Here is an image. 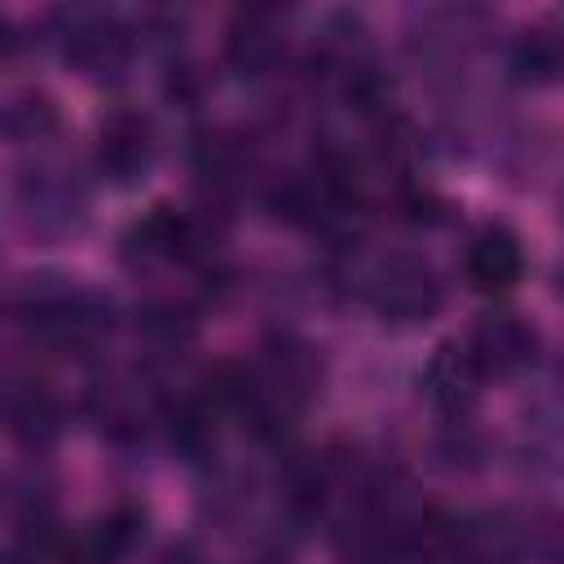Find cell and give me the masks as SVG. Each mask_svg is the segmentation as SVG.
Masks as SVG:
<instances>
[{
    "label": "cell",
    "mask_w": 564,
    "mask_h": 564,
    "mask_svg": "<svg viewBox=\"0 0 564 564\" xmlns=\"http://www.w3.org/2000/svg\"><path fill=\"white\" fill-rule=\"evenodd\" d=\"M13 322L48 348H88L110 330V300L70 273H31L9 295Z\"/></svg>",
    "instance_id": "1"
},
{
    "label": "cell",
    "mask_w": 564,
    "mask_h": 564,
    "mask_svg": "<svg viewBox=\"0 0 564 564\" xmlns=\"http://www.w3.org/2000/svg\"><path fill=\"white\" fill-rule=\"evenodd\" d=\"M53 40L57 53L66 57L70 70H79L84 79H123L128 62H132V31L123 26L119 13L97 9V4H70L53 13Z\"/></svg>",
    "instance_id": "2"
},
{
    "label": "cell",
    "mask_w": 564,
    "mask_h": 564,
    "mask_svg": "<svg viewBox=\"0 0 564 564\" xmlns=\"http://www.w3.org/2000/svg\"><path fill=\"white\" fill-rule=\"evenodd\" d=\"M361 295H366V304L383 322L419 326V322H427V317L441 313L445 282H441V273L423 256H414V251H388V256H379L366 269Z\"/></svg>",
    "instance_id": "3"
},
{
    "label": "cell",
    "mask_w": 564,
    "mask_h": 564,
    "mask_svg": "<svg viewBox=\"0 0 564 564\" xmlns=\"http://www.w3.org/2000/svg\"><path fill=\"white\" fill-rule=\"evenodd\" d=\"M13 203L22 225L40 238H66L88 225V198L79 181L57 163H35L31 172H22L13 185Z\"/></svg>",
    "instance_id": "4"
},
{
    "label": "cell",
    "mask_w": 564,
    "mask_h": 564,
    "mask_svg": "<svg viewBox=\"0 0 564 564\" xmlns=\"http://www.w3.org/2000/svg\"><path fill=\"white\" fill-rule=\"evenodd\" d=\"M97 172L119 185V189H132L150 176L154 159H159V137H154V123L141 115V110H115L101 119L97 128Z\"/></svg>",
    "instance_id": "5"
},
{
    "label": "cell",
    "mask_w": 564,
    "mask_h": 564,
    "mask_svg": "<svg viewBox=\"0 0 564 564\" xmlns=\"http://www.w3.org/2000/svg\"><path fill=\"white\" fill-rule=\"evenodd\" d=\"M476 357V366L485 370V379H502V375H516L524 366H533L538 357V330L511 313V308H489L476 317L471 335L463 339Z\"/></svg>",
    "instance_id": "6"
},
{
    "label": "cell",
    "mask_w": 564,
    "mask_h": 564,
    "mask_svg": "<svg viewBox=\"0 0 564 564\" xmlns=\"http://www.w3.org/2000/svg\"><path fill=\"white\" fill-rule=\"evenodd\" d=\"M463 278L480 295H502L524 278V242L507 225H485L463 251Z\"/></svg>",
    "instance_id": "7"
},
{
    "label": "cell",
    "mask_w": 564,
    "mask_h": 564,
    "mask_svg": "<svg viewBox=\"0 0 564 564\" xmlns=\"http://www.w3.org/2000/svg\"><path fill=\"white\" fill-rule=\"evenodd\" d=\"M423 388L445 414H467L485 388V370L476 366L471 348L454 339V344H441L423 366Z\"/></svg>",
    "instance_id": "8"
},
{
    "label": "cell",
    "mask_w": 564,
    "mask_h": 564,
    "mask_svg": "<svg viewBox=\"0 0 564 564\" xmlns=\"http://www.w3.org/2000/svg\"><path fill=\"white\" fill-rule=\"evenodd\" d=\"M141 529H145V516L137 507H115L70 538L66 560L70 564H123L132 555Z\"/></svg>",
    "instance_id": "9"
},
{
    "label": "cell",
    "mask_w": 564,
    "mask_h": 564,
    "mask_svg": "<svg viewBox=\"0 0 564 564\" xmlns=\"http://www.w3.org/2000/svg\"><path fill=\"white\" fill-rule=\"evenodd\" d=\"M282 18L273 9H247L229 31V57L251 75L269 70L282 57Z\"/></svg>",
    "instance_id": "10"
},
{
    "label": "cell",
    "mask_w": 564,
    "mask_h": 564,
    "mask_svg": "<svg viewBox=\"0 0 564 564\" xmlns=\"http://www.w3.org/2000/svg\"><path fill=\"white\" fill-rule=\"evenodd\" d=\"M9 427L26 445H44L57 432V401L40 379L9 383Z\"/></svg>",
    "instance_id": "11"
},
{
    "label": "cell",
    "mask_w": 564,
    "mask_h": 564,
    "mask_svg": "<svg viewBox=\"0 0 564 564\" xmlns=\"http://www.w3.org/2000/svg\"><path fill=\"white\" fill-rule=\"evenodd\" d=\"M4 132H9V141H18V145L53 137V132H57V110H53V101L40 97V93L13 97V101L4 106Z\"/></svg>",
    "instance_id": "12"
},
{
    "label": "cell",
    "mask_w": 564,
    "mask_h": 564,
    "mask_svg": "<svg viewBox=\"0 0 564 564\" xmlns=\"http://www.w3.org/2000/svg\"><path fill=\"white\" fill-rule=\"evenodd\" d=\"M560 295H564V264H560Z\"/></svg>",
    "instance_id": "13"
}]
</instances>
